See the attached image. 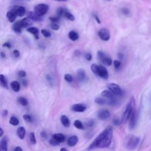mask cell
<instances>
[{
  "label": "cell",
  "instance_id": "obj_48",
  "mask_svg": "<svg viewBox=\"0 0 151 151\" xmlns=\"http://www.w3.org/2000/svg\"><path fill=\"white\" fill-rule=\"evenodd\" d=\"M40 136L42 138H44V139H47V134L45 131H42L40 133Z\"/></svg>",
  "mask_w": 151,
  "mask_h": 151
},
{
  "label": "cell",
  "instance_id": "obj_35",
  "mask_svg": "<svg viewBox=\"0 0 151 151\" xmlns=\"http://www.w3.org/2000/svg\"><path fill=\"white\" fill-rule=\"evenodd\" d=\"M64 15H65V17L66 18H67L68 20H70V21H74V19H75V18H74V15H73V14H72L70 13H69V12L68 11H67V10H66Z\"/></svg>",
  "mask_w": 151,
  "mask_h": 151
},
{
  "label": "cell",
  "instance_id": "obj_18",
  "mask_svg": "<svg viewBox=\"0 0 151 151\" xmlns=\"http://www.w3.org/2000/svg\"><path fill=\"white\" fill-rule=\"evenodd\" d=\"M17 16L16 14L11 9L7 13V17L10 22H13L15 20Z\"/></svg>",
  "mask_w": 151,
  "mask_h": 151
},
{
  "label": "cell",
  "instance_id": "obj_22",
  "mask_svg": "<svg viewBox=\"0 0 151 151\" xmlns=\"http://www.w3.org/2000/svg\"><path fill=\"white\" fill-rule=\"evenodd\" d=\"M17 135L18 136V138L21 139H24L25 136V133H26V131L25 129V128L22 126L19 127L17 129Z\"/></svg>",
  "mask_w": 151,
  "mask_h": 151
},
{
  "label": "cell",
  "instance_id": "obj_7",
  "mask_svg": "<svg viewBox=\"0 0 151 151\" xmlns=\"http://www.w3.org/2000/svg\"><path fill=\"white\" fill-rule=\"evenodd\" d=\"M138 122V114L135 110L132 113L130 119H129V128L131 129H133L135 128Z\"/></svg>",
  "mask_w": 151,
  "mask_h": 151
},
{
  "label": "cell",
  "instance_id": "obj_46",
  "mask_svg": "<svg viewBox=\"0 0 151 151\" xmlns=\"http://www.w3.org/2000/svg\"><path fill=\"white\" fill-rule=\"evenodd\" d=\"M85 58L87 60V61H90V60H91L92 58V55L91 54L88 53H86L85 54Z\"/></svg>",
  "mask_w": 151,
  "mask_h": 151
},
{
  "label": "cell",
  "instance_id": "obj_15",
  "mask_svg": "<svg viewBox=\"0 0 151 151\" xmlns=\"http://www.w3.org/2000/svg\"><path fill=\"white\" fill-rule=\"evenodd\" d=\"M60 121H61V123L65 127L69 128L70 126V125H71L70 120L67 116L62 115L61 117H60Z\"/></svg>",
  "mask_w": 151,
  "mask_h": 151
},
{
  "label": "cell",
  "instance_id": "obj_43",
  "mask_svg": "<svg viewBox=\"0 0 151 151\" xmlns=\"http://www.w3.org/2000/svg\"><path fill=\"white\" fill-rule=\"evenodd\" d=\"M49 143H50V145H53V146H57V145H58L60 143L58 142H57L55 139H54L53 138L50 140Z\"/></svg>",
  "mask_w": 151,
  "mask_h": 151
},
{
  "label": "cell",
  "instance_id": "obj_52",
  "mask_svg": "<svg viewBox=\"0 0 151 151\" xmlns=\"http://www.w3.org/2000/svg\"><path fill=\"white\" fill-rule=\"evenodd\" d=\"M2 114H3V117H6L7 116V114H8V110H4Z\"/></svg>",
  "mask_w": 151,
  "mask_h": 151
},
{
  "label": "cell",
  "instance_id": "obj_39",
  "mask_svg": "<svg viewBox=\"0 0 151 151\" xmlns=\"http://www.w3.org/2000/svg\"><path fill=\"white\" fill-rule=\"evenodd\" d=\"M106 56V55L104 53H103L102 51H98V53H97V57L98 60L100 62L101 60Z\"/></svg>",
  "mask_w": 151,
  "mask_h": 151
},
{
  "label": "cell",
  "instance_id": "obj_60",
  "mask_svg": "<svg viewBox=\"0 0 151 151\" xmlns=\"http://www.w3.org/2000/svg\"><path fill=\"white\" fill-rule=\"evenodd\" d=\"M60 151H67V149L65 147H62V148L60 149Z\"/></svg>",
  "mask_w": 151,
  "mask_h": 151
},
{
  "label": "cell",
  "instance_id": "obj_31",
  "mask_svg": "<svg viewBox=\"0 0 151 151\" xmlns=\"http://www.w3.org/2000/svg\"><path fill=\"white\" fill-rule=\"evenodd\" d=\"M29 142L32 144L34 145L36 143V136L35 133L34 132H31L29 134Z\"/></svg>",
  "mask_w": 151,
  "mask_h": 151
},
{
  "label": "cell",
  "instance_id": "obj_50",
  "mask_svg": "<svg viewBox=\"0 0 151 151\" xmlns=\"http://www.w3.org/2000/svg\"><path fill=\"white\" fill-rule=\"evenodd\" d=\"M4 47H7V48H10L11 47V43H9V42H6V43H5L4 44V46H3Z\"/></svg>",
  "mask_w": 151,
  "mask_h": 151
},
{
  "label": "cell",
  "instance_id": "obj_37",
  "mask_svg": "<svg viewBox=\"0 0 151 151\" xmlns=\"http://www.w3.org/2000/svg\"><path fill=\"white\" fill-rule=\"evenodd\" d=\"M22 117L26 122L27 123L32 122V117L29 114H24Z\"/></svg>",
  "mask_w": 151,
  "mask_h": 151
},
{
  "label": "cell",
  "instance_id": "obj_40",
  "mask_svg": "<svg viewBox=\"0 0 151 151\" xmlns=\"http://www.w3.org/2000/svg\"><path fill=\"white\" fill-rule=\"evenodd\" d=\"M65 80L69 83H71V82L73 81V77L71 74H66L65 75Z\"/></svg>",
  "mask_w": 151,
  "mask_h": 151
},
{
  "label": "cell",
  "instance_id": "obj_61",
  "mask_svg": "<svg viewBox=\"0 0 151 151\" xmlns=\"http://www.w3.org/2000/svg\"><path fill=\"white\" fill-rule=\"evenodd\" d=\"M55 1H67V0H55Z\"/></svg>",
  "mask_w": 151,
  "mask_h": 151
},
{
  "label": "cell",
  "instance_id": "obj_59",
  "mask_svg": "<svg viewBox=\"0 0 151 151\" xmlns=\"http://www.w3.org/2000/svg\"><path fill=\"white\" fill-rule=\"evenodd\" d=\"M1 57H2L3 58H5V57H6V53L2 51V52L1 53Z\"/></svg>",
  "mask_w": 151,
  "mask_h": 151
},
{
  "label": "cell",
  "instance_id": "obj_20",
  "mask_svg": "<svg viewBox=\"0 0 151 151\" xmlns=\"http://www.w3.org/2000/svg\"><path fill=\"white\" fill-rule=\"evenodd\" d=\"M41 17L38 16L33 11H29L28 13V18L31 19L32 21H40L41 20Z\"/></svg>",
  "mask_w": 151,
  "mask_h": 151
},
{
  "label": "cell",
  "instance_id": "obj_49",
  "mask_svg": "<svg viewBox=\"0 0 151 151\" xmlns=\"http://www.w3.org/2000/svg\"><path fill=\"white\" fill-rule=\"evenodd\" d=\"M13 54H14V56H15L16 58L20 56V51H19L18 50H15L13 51Z\"/></svg>",
  "mask_w": 151,
  "mask_h": 151
},
{
  "label": "cell",
  "instance_id": "obj_29",
  "mask_svg": "<svg viewBox=\"0 0 151 151\" xmlns=\"http://www.w3.org/2000/svg\"><path fill=\"white\" fill-rule=\"evenodd\" d=\"M9 122L13 126H17L19 124V120L15 116H11L10 117Z\"/></svg>",
  "mask_w": 151,
  "mask_h": 151
},
{
  "label": "cell",
  "instance_id": "obj_57",
  "mask_svg": "<svg viewBox=\"0 0 151 151\" xmlns=\"http://www.w3.org/2000/svg\"><path fill=\"white\" fill-rule=\"evenodd\" d=\"M118 57L120 60H122L124 58V54L122 53H119L118 54Z\"/></svg>",
  "mask_w": 151,
  "mask_h": 151
},
{
  "label": "cell",
  "instance_id": "obj_47",
  "mask_svg": "<svg viewBox=\"0 0 151 151\" xmlns=\"http://www.w3.org/2000/svg\"><path fill=\"white\" fill-rule=\"evenodd\" d=\"M46 79H47V80L49 82V83H50L51 84L53 83V79L50 75H47Z\"/></svg>",
  "mask_w": 151,
  "mask_h": 151
},
{
  "label": "cell",
  "instance_id": "obj_2",
  "mask_svg": "<svg viewBox=\"0 0 151 151\" xmlns=\"http://www.w3.org/2000/svg\"><path fill=\"white\" fill-rule=\"evenodd\" d=\"M135 100L134 98H132L128 103L125 110L124 111L121 118L122 123H126L130 119L132 113L135 110Z\"/></svg>",
  "mask_w": 151,
  "mask_h": 151
},
{
  "label": "cell",
  "instance_id": "obj_1",
  "mask_svg": "<svg viewBox=\"0 0 151 151\" xmlns=\"http://www.w3.org/2000/svg\"><path fill=\"white\" fill-rule=\"evenodd\" d=\"M113 138V128L109 126L102 131L89 146V149L95 147L105 148L110 146Z\"/></svg>",
  "mask_w": 151,
  "mask_h": 151
},
{
  "label": "cell",
  "instance_id": "obj_13",
  "mask_svg": "<svg viewBox=\"0 0 151 151\" xmlns=\"http://www.w3.org/2000/svg\"><path fill=\"white\" fill-rule=\"evenodd\" d=\"M102 96L105 98H107V99H117L116 95H115L114 93H113L111 91H110L109 90H105L101 93Z\"/></svg>",
  "mask_w": 151,
  "mask_h": 151
},
{
  "label": "cell",
  "instance_id": "obj_44",
  "mask_svg": "<svg viewBox=\"0 0 151 151\" xmlns=\"http://www.w3.org/2000/svg\"><path fill=\"white\" fill-rule=\"evenodd\" d=\"M18 76H19L20 77L24 78V77H25V76H26V72H25V71L21 70V71H20V72H18Z\"/></svg>",
  "mask_w": 151,
  "mask_h": 151
},
{
  "label": "cell",
  "instance_id": "obj_6",
  "mask_svg": "<svg viewBox=\"0 0 151 151\" xmlns=\"http://www.w3.org/2000/svg\"><path fill=\"white\" fill-rule=\"evenodd\" d=\"M98 36L103 41H108L110 37L109 31L106 28L100 29L98 32Z\"/></svg>",
  "mask_w": 151,
  "mask_h": 151
},
{
  "label": "cell",
  "instance_id": "obj_11",
  "mask_svg": "<svg viewBox=\"0 0 151 151\" xmlns=\"http://www.w3.org/2000/svg\"><path fill=\"white\" fill-rule=\"evenodd\" d=\"M8 138L7 136H4L0 142V151H7L8 150Z\"/></svg>",
  "mask_w": 151,
  "mask_h": 151
},
{
  "label": "cell",
  "instance_id": "obj_27",
  "mask_svg": "<svg viewBox=\"0 0 151 151\" xmlns=\"http://www.w3.org/2000/svg\"><path fill=\"white\" fill-rule=\"evenodd\" d=\"M95 103L99 105H105L108 104V99L103 98H97L95 99Z\"/></svg>",
  "mask_w": 151,
  "mask_h": 151
},
{
  "label": "cell",
  "instance_id": "obj_9",
  "mask_svg": "<svg viewBox=\"0 0 151 151\" xmlns=\"http://www.w3.org/2000/svg\"><path fill=\"white\" fill-rule=\"evenodd\" d=\"M97 116L100 120H106L110 117V112L107 110H102L99 112Z\"/></svg>",
  "mask_w": 151,
  "mask_h": 151
},
{
  "label": "cell",
  "instance_id": "obj_55",
  "mask_svg": "<svg viewBox=\"0 0 151 151\" xmlns=\"http://www.w3.org/2000/svg\"><path fill=\"white\" fill-rule=\"evenodd\" d=\"M14 151H22V148H21V147H20V146H17V147L15 148V149L14 150Z\"/></svg>",
  "mask_w": 151,
  "mask_h": 151
},
{
  "label": "cell",
  "instance_id": "obj_25",
  "mask_svg": "<svg viewBox=\"0 0 151 151\" xmlns=\"http://www.w3.org/2000/svg\"><path fill=\"white\" fill-rule=\"evenodd\" d=\"M21 29L22 27H21L19 21H17L15 22L14 25H13V29L14 32H15L17 34H20L21 33Z\"/></svg>",
  "mask_w": 151,
  "mask_h": 151
},
{
  "label": "cell",
  "instance_id": "obj_19",
  "mask_svg": "<svg viewBox=\"0 0 151 151\" xmlns=\"http://www.w3.org/2000/svg\"><path fill=\"white\" fill-rule=\"evenodd\" d=\"M78 141H79V138L77 136H76V135L72 136V137H70L69 139V140L67 141V145L69 146L73 147L77 143Z\"/></svg>",
  "mask_w": 151,
  "mask_h": 151
},
{
  "label": "cell",
  "instance_id": "obj_51",
  "mask_svg": "<svg viewBox=\"0 0 151 151\" xmlns=\"http://www.w3.org/2000/svg\"><path fill=\"white\" fill-rule=\"evenodd\" d=\"M87 124V126L88 127H91V126H93V125H94V122L92 121V120H90V121Z\"/></svg>",
  "mask_w": 151,
  "mask_h": 151
},
{
  "label": "cell",
  "instance_id": "obj_8",
  "mask_svg": "<svg viewBox=\"0 0 151 151\" xmlns=\"http://www.w3.org/2000/svg\"><path fill=\"white\" fill-rule=\"evenodd\" d=\"M17 16L22 17L25 13V8L22 6H14L11 8Z\"/></svg>",
  "mask_w": 151,
  "mask_h": 151
},
{
  "label": "cell",
  "instance_id": "obj_45",
  "mask_svg": "<svg viewBox=\"0 0 151 151\" xmlns=\"http://www.w3.org/2000/svg\"><path fill=\"white\" fill-rule=\"evenodd\" d=\"M51 28L53 30H58L59 29V26L56 23H53L51 24Z\"/></svg>",
  "mask_w": 151,
  "mask_h": 151
},
{
  "label": "cell",
  "instance_id": "obj_42",
  "mask_svg": "<svg viewBox=\"0 0 151 151\" xmlns=\"http://www.w3.org/2000/svg\"><path fill=\"white\" fill-rule=\"evenodd\" d=\"M113 65H114L115 69H117L120 68V66H121V62H120V61H118V60H114V61L113 62Z\"/></svg>",
  "mask_w": 151,
  "mask_h": 151
},
{
  "label": "cell",
  "instance_id": "obj_4",
  "mask_svg": "<svg viewBox=\"0 0 151 151\" xmlns=\"http://www.w3.org/2000/svg\"><path fill=\"white\" fill-rule=\"evenodd\" d=\"M48 10V6L45 4H40L34 7V12L39 17L44 15Z\"/></svg>",
  "mask_w": 151,
  "mask_h": 151
},
{
  "label": "cell",
  "instance_id": "obj_16",
  "mask_svg": "<svg viewBox=\"0 0 151 151\" xmlns=\"http://www.w3.org/2000/svg\"><path fill=\"white\" fill-rule=\"evenodd\" d=\"M27 31L29 33L32 34L33 35H34V37L36 38V39H39V29L36 28V27H28L27 29Z\"/></svg>",
  "mask_w": 151,
  "mask_h": 151
},
{
  "label": "cell",
  "instance_id": "obj_54",
  "mask_svg": "<svg viewBox=\"0 0 151 151\" xmlns=\"http://www.w3.org/2000/svg\"><path fill=\"white\" fill-rule=\"evenodd\" d=\"M94 17H95V19H96V20L97 21V22L99 23V24H100V19H99V17L97 15H96V14H95L94 15Z\"/></svg>",
  "mask_w": 151,
  "mask_h": 151
},
{
  "label": "cell",
  "instance_id": "obj_41",
  "mask_svg": "<svg viewBox=\"0 0 151 151\" xmlns=\"http://www.w3.org/2000/svg\"><path fill=\"white\" fill-rule=\"evenodd\" d=\"M60 17H57V16H55V17H51L49 18V20L53 22V23H56L57 22L59 21L60 20Z\"/></svg>",
  "mask_w": 151,
  "mask_h": 151
},
{
  "label": "cell",
  "instance_id": "obj_33",
  "mask_svg": "<svg viewBox=\"0 0 151 151\" xmlns=\"http://www.w3.org/2000/svg\"><path fill=\"white\" fill-rule=\"evenodd\" d=\"M112 122L116 126H119L122 124V119L118 117H114L112 120Z\"/></svg>",
  "mask_w": 151,
  "mask_h": 151
},
{
  "label": "cell",
  "instance_id": "obj_24",
  "mask_svg": "<svg viewBox=\"0 0 151 151\" xmlns=\"http://www.w3.org/2000/svg\"><path fill=\"white\" fill-rule=\"evenodd\" d=\"M100 62L103 64L105 66H111V65L112 64V60L110 57H107V56H105L102 60L100 61Z\"/></svg>",
  "mask_w": 151,
  "mask_h": 151
},
{
  "label": "cell",
  "instance_id": "obj_32",
  "mask_svg": "<svg viewBox=\"0 0 151 151\" xmlns=\"http://www.w3.org/2000/svg\"><path fill=\"white\" fill-rule=\"evenodd\" d=\"M91 70L94 74L98 76L99 72V66H98L96 64H93L91 66Z\"/></svg>",
  "mask_w": 151,
  "mask_h": 151
},
{
  "label": "cell",
  "instance_id": "obj_21",
  "mask_svg": "<svg viewBox=\"0 0 151 151\" xmlns=\"http://www.w3.org/2000/svg\"><path fill=\"white\" fill-rule=\"evenodd\" d=\"M77 77L79 81H84L86 77V74H85L84 70L82 69H79L77 71Z\"/></svg>",
  "mask_w": 151,
  "mask_h": 151
},
{
  "label": "cell",
  "instance_id": "obj_53",
  "mask_svg": "<svg viewBox=\"0 0 151 151\" xmlns=\"http://www.w3.org/2000/svg\"><path fill=\"white\" fill-rule=\"evenodd\" d=\"M22 85H23L24 86L26 87V86H27V84H28L27 81L25 79H23V80H22Z\"/></svg>",
  "mask_w": 151,
  "mask_h": 151
},
{
  "label": "cell",
  "instance_id": "obj_30",
  "mask_svg": "<svg viewBox=\"0 0 151 151\" xmlns=\"http://www.w3.org/2000/svg\"><path fill=\"white\" fill-rule=\"evenodd\" d=\"M74 126L78 129H83L84 126L83 123L79 120H76L74 122Z\"/></svg>",
  "mask_w": 151,
  "mask_h": 151
},
{
  "label": "cell",
  "instance_id": "obj_12",
  "mask_svg": "<svg viewBox=\"0 0 151 151\" xmlns=\"http://www.w3.org/2000/svg\"><path fill=\"white\" fill-rule=\"evenodd\" d=\"M18 21H19V23H20L21 27L22 28H27L30 25H32L33 24V21H32L31 19L27 17V18H24Z\"/></svg>",
  "mask_w": 151,
  "mask_h": 151
},
{
  "label": "cell",
  "instance_id": "obj_62",
  "mask_svg": "<svg viewBox=\"0 0 151 151\" xmlns=\"http://www.w3.org/2000/svg\"><path fill=\"white\" fill-rule=\"evenodd\" d=\"M109 1H110V0H109Z\"/></svg>",
  "mask_w": 151,
  "mask_h": 151
},
{
  "label": "cell",
  "instance_id": "obj_34",
  "mask_svg": "<svg viewBox=\"0 0 151 151\" xmlns=\"http://www.w3.org/2000/svg\"><path fill=\"white\" fill-rule=\"evenodd\" d=\"M66 10L63 7H59L57 10V16L58 17H61L63 15L65 14Z\"/></svg>",
  "mask_w": 151,
  "mask_h": 151
},
{
  "label": "cell",
  "instance_id": "obj_14",
  "mask_svg": "<svg viewBox=\"0 0 151 151\" xmlns=\"http://www.w3.org/2000/svg\"><path fill=\"white\" fill-rule=\"evenodd\" d=\"M72 110L75 112H84L86 110V107L83 104H75L72 106Z\"/></svg>",
  "mask_w": 151,
  "mask_h": 151
},
{
  "label": "cell",
  "instance_id": "obj_5",
  "mask_svg": "<svg viewBox=\"0 0 151 151\" xmlns=\"http://www.w3.org/2000/svg\"><path fill=\"white\" fill-rule=\"evenodd\" d=\"M107 87L110 91H111L115 95L118 96L122 95V90L119 85L115 83H109L107 85Z\"/></svg>",
  "mask_w": 151,
  "mask_h": 151
},
{
  "label": "cell",
  "instance_id": "obj_28",
  "mask_svg": "<svg viewBox=\"0 0 151 151\" xmlns=\"http://www.w3.org/2000/svg\"><path fill=\"white\" fill-rule=\"evenodd\" d=\"M69 39L72 40V41H76L77 40L79 37V36L78 34V33L76 32H74V31H71L69 32Z\"/></svg>",
  "mask_w": 151,
  "mask_h": 151
},
{
  "label": "cell",
  "instance_id": "obj_56",
  "mask_svg": "<svg viewBox=\"0 0 151 151\" xmlns=\"http://www.w3.org/2000/svg\"><path fill=\"white\" fill-rule=\"evenodd\" d=\"M122 11H123V13L125 14H129V11L126 8H124L122 10Z\"/></svg>",
  "mask_w": 151,
  "mask_h": 151
},
{
  "label": "cell",
  "instance_id": "obj_23",
  "mask_svg": "<svg viewBox=\"0 0 151 151\" xmlns=\"http://www.w3.org/2000/svg\"><path fill=\"white\" fill-rule=\"evenodd\" d=\"M11 87L13 91L15 92H18L20 90V83L17 81H13L10 84Z\"/></svg>",
  "mask_w": 151,
  "mask_h": 151
},
{
  "label": "cell",
  "instance_id": "obj_36",
  "mask_svg": "<svg viewBox=\"0 0 151 151\" xmlns=\"http://www.w3.org/2000/svg\"><path fill=\"white\" fill-rule=\"evenodd\" d=\"M18 102L22 106H27L28 105L27 100L24 97H20L18 99Z\"/></svg>",
  "mask_w": 151,
  "mask_h": 151
},
{
  "label": "cell",
  "instance_id": "obj_10",
  "mask_svg": "<svg viewBox=\"0 0 151 151\" xmlns=\"http://www.w3.org/2000/svg\"><path fill=\"white\" fill-rule=\"evenodd\" d=\"M98 76L102 77L103 79L107 80L109 77V73L107 70L102 66H99V72Z\"/></svg>",
  "mask_w": 151,
  "mask_h": 151
},
{
  "label": "cell",
  "instance_id": "obj_58",
  "mask_svg": "<svg viewBox=\"0 0 151 151\" xmlns=\"http://www.w3.org/2000/svg\"><path fill=\"white\" fill-rule=\"evenodd\" d=\"M4 134V131L2 128L0 129V137H2Z\"/></svg>",
  "mask_w": 151,
  "mask_h": 151
},
{
  "label": "cell",
  "instance_id": "obj_38",
  "mask_svg": "<svg viewBox=\"0 0 151 151\" xmlns=\"http://www.w3.org/2000/svg\"><path fill=\"white\" fill-rule=\"evenodd\" d=\"M41 33L46 38H48V37H51V33L48 31V30H47V29H41Z\"/></svg>",
  "mask_w": 151,
  "mask_h": 151
},
{
  "label": "cell",
  "instance_id": "obj_26",
  "mask_svg": "<svg viewBox=\"0 0 151 151\" xmlns=\"http://www.w3.org/2000/svg\"><path fill=\"white\" fill-rule=\"evenodd\" d=\"M0 81H1V85L5 88L8 89V83H7V80L6 77L3 75H0Z\"/></svg>",
  "mask_w": 151,
  "mask_h": 151
},
{
  "label": "cell",
  "instance_id": "obj_3",
  "mask_svg": "<svg viewBox=\"0 0 151 151\" xmlns=\"http://www.w3.org/2000/svg\"><path fill=\"white\" fill-rule=\"evenodd\" d=\"M139 142L140 139L139 137L134 135L129 134L126 138L125 145L128 150H133L138 147Z\"/></svg>",
  "mask_w": 151,
  "mask_h": 151
},
{
  "label": "cell",
  "instance_id": "obj_17",
  "mask_svg": "<svg viewBox=\"0 0 151 151\" xmlns=\"http://www.w3.org/2000/svg\"><path fill=\"white\" fill-rule=\"evenodd\" d=\"M52 138H54V139H55L60 143L64 142L66 140L65 136L62 133H55L53 135Z\"/></svg>",
  "mask_w": 151,
  "mask_h": 151
}]
</instances>
